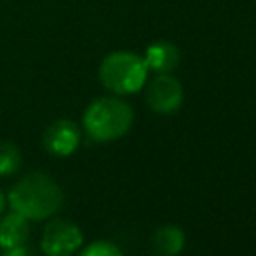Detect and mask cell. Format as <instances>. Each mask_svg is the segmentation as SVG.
Wrapping results in <instances>:
<instances>
[{
  "instance_id": "1",
  "label": "cell",
  "mask_w": 256,
  "mask_h": 256,
  "mask_svg": "<svg viewBox=\"0 0 256 256\" xmlns=\"http://www.w3.org/2000/svg\"><path fill=\"white\" fill-rule=\"evenodd\" d=\"M62 188L44 172H32L20 178L8 192L12 210L26 220L50 218L62 206Z\"/></svg>"
},
{
  "instance_id": "2",
  "label": "cell",
  "mask_w": 256,
  "mask_h": 256,
  "mask_svg": "<svg viewBox=\"0 0 256 256\" xmlns=\"http://www.w3.org/2000/svg\"><path fill=\"white\" fill-rule=\"evenodd\" d=\"M134 122L132 106L116 96H102L92 100L84 114L82 126L96 142H112L128 134Z\"/></svg>"
},
{
  "instance_id": "3",
  "label": "cell",
  "mask_w": 256,
  "mask_h": 256,
  "mask_svg": "<svg viewBox=\"0 0 256 256\" xmlns=\"http://www.w3.org/2000/svg\"><path fill=\"white\" fill-rule=\"evenodd\" d=\"M148 66L142 56L128 52V50H118L110 52L98 68V78L102 86L118 96L124 94H134L144 88L146 78H148Z\"/></svg>"
},
{
  "instance_id": "4",
  "label": "cell",
  "mask_w": 256,
  "mask_h": 256,
  "mask_svg": "<svg viewBox=\"0 0 256 256\" xmlns=\"http://www.w3.org/2000/svg\"><path fill=\"white\" fill-rule=\"evenodd\" d=\"M84 242L82 230L68 220H52L42 232V252L46 256H72Z\"/></svg>"
},
{
  "instance_id": "5",
  "label": "cell",
  "mask_w": 256,
  "mask_h": 256,
  "mask_svg": "<svg viewBox=\"0 0 256 256\" xmlns=\"http://www.w3.org/2000/svg\"><path fill=\"white\" fill-rule=\"evenodd\" d=\"M184 100V88L172 74H156L146 86V104L156 114H174Z\"/></svg>"
},
{
  "instance_id": "6",
  "label": "cell",
  "mask_w": 256,
  "mask_h": 256,
  "mask_svg": "<svg viewBox=\"0 0 256 256\" xmlns=\"http://www.w3.org/2000/svg\"><path fill=\"white\" fill-rule=\"evenodd\" d=\"M80 144V130L72 120H54L44 132V148L54 156H70Z\"/></svg>"
},
{
  "instance_id": "7",
  "label": "cell",
  "mask_w": 256,
  "mask_h": 256,
  "mask_svg": "<svg viewBox=\"0 0 256 256\" xmlns=\"http://www.w3.org/2000/svg\"><path fill=\"white\" fill-rule=\"evenodd\" d=\"M142 58H144L148 70H152L156 74H170L180 64V50L176 44H172L168 40H158L146 48Z\"/></svg>"
},
{
  "instance_id": "8",
  "label": "cell",
  "mask_w": 256,
  "mask_h": 256,
  "mask_svg": "<svg viewBox=\"0 0 256 256\" xmlns=\"http://www.w3.org/2000/svg\"><path fill=\"white\" fill-rule=\"evenodd\" d=\"M186 244V234L172 224L156 228L152 236V248L158 256H178Z\"/></svg>"
},
{
  "instance_id": "9",
  "label": "cell",
  "mask_w": 256,
  "mask_h": 256,
  "mask_svg": "<svg viewBox=\"0 0 256 256\" xmlns=\"http://www.w3.org/2000/svg\"><path fill=\"white\" fill-rule=\"evenodd\" d=\"M28 236H30V226L22 214L12 210L8 216L0 220V248L26 244Z\"/></svg>"
},
{
  "instance_id": "10",
  "label": "cell",
  "mask_w": 256,
  "mask_h": 256,
  "mask_svg": "<svg viewBox=\"0 0 256 256\" xmlns=\"http://www.w3.org/2000/svg\"><path fill=\"white\" fill-rule=\"evenodd\" d=\"M22 164V154L16 144L0 142V176L14 174Z\"/></svg>"
},
{
  "instance_id": "11",
  "label": "cell",
  "mask_w": 256,
  "mask_h": 256,
  "mask_svg": "<svg viewBox=\"0 0 256 256\" xmlns=\"http://www.w3.org/2000/svg\"><path fill=\"white\" fill-rule=\"evenodd\" d=\"M80 256H122V252L116 244H112L108 240H96V242L88 244L80 252Z\"/></svg>"
},
{
  "instance_id": "12",
  "label": "cell",
  "mask_w": 256,
  "mask_h": 256,
  "mask_svg": "<svg viewBox=\"0 0 256 256\" xmlns=\"http://www.w3.org/2000/svg\"><path fill=\"white\" fill-rule=\"evenodd\" d=\"M2 256H28V248H26V244L2 248Z\"/></svg>"
},
{
  "instance_id": "13",
  "label": "cell",
  "mask_w": 256,
  "mask_h": 256,
  "mask_svg": "<svg viewBox=\"0 0 256 256\" xmlns=\"http://www.w3.org/2000/svg\"><path fill=\"white\" fill-rule=\"evenodd\" d=\"M4 208H6V196H4V192L0 190V214L4 212Z\"/></svg>"
}]
</instances>
